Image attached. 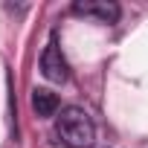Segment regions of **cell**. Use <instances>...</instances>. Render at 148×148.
I'll list each match as a JSON object with an SVG mask.
<instances>
[{
  "instance_id": "obj_1",
  "label": "cell",
  "mask_w": 148,
  "mask_h": 148,
  "mask_svg": "<svg viewBox=\"0 0 148 148\" xmlns=\"http://www.w3.org/2000/svg\"><path fill=\"white\" fill-rule=\"evenodd\" d=\"M55 131L70 148H90L96 139V128L82 108H64L55 122Z\"/></svg>"
},
{
  "instance_id": "obj_2",
  "label": "cell",
  "mask_w": 148,
  "mask_h": 148,
  "mask_svg": "<svg viewBox=\"0 0 148 148\" xmlns=\"http://www.w3.org/2000/svg\"><path fill=\"white\" fill-rule=\"evenodd\" d=\"M41 73H44L49 82H55V84L67 82V61H64V55H61V49H58L55 41H49V44L44 47V55H41Z\"/></svg>"
},
{
  "instance_id": "obj_3",
  "label": "cell",
  "mask_w": 148,
  "mask_h": 148,
  "mask_svg": "<svg viewBox=\"0 0 148 148\" xmlns=\"http://www.w3.org/2000/svg\"><path fill=\"white\" fill-rule=\"evenodd\" d=\"M73 12L84 15V18H99L102 23H116L119 21V6L108 3V0H76Z\"/></svg>"
},
{
  "instance_id": "obj_4",
  "label": "cell",
  "mask_w": 148,
  "mask_h": 148,
  "mask_svg": "<svg viewBox=\"0 0 148 148\" xmlns=\"http://www.w3.org/2000/svg\"><path fill=\"white\" fill-rule=\"evenodd\" d=\"M32 110H35L38 116H52V113L58 110V96L38 87V90L32 93Z\"/></svg>"
}]
</instances>
